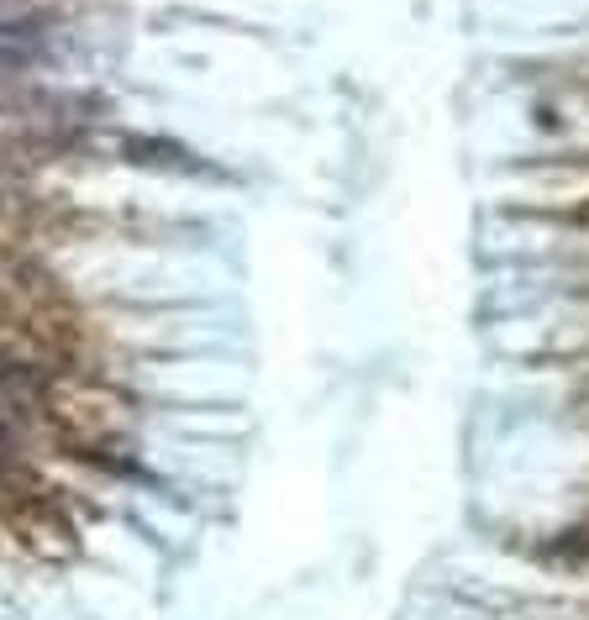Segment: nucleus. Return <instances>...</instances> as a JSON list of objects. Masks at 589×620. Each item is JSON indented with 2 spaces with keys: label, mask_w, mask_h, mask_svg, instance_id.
I'll list each match as a JSON object with an SVG mask.
<instances>
[{
  "label": "nucleus",
  "mask_w": 589,
  "mask_h": 620,
  "mask_svg": "<svg viewBox=\"0 0 589 620\" xmlns=\"http://www.w3.org/2000/svg\"><path fill=\"white\" fill-rule=\"evenodd\" d=\"M53 58V16L43 11H16L0 16V74H22Z\"/></svg>",
  "instance_id": "f257e3e1"
},
{
  "label": "nucleus",
  "mask_w": 589,
  "mask_h": 620,
  "mask_svg": "<svg viewBox=\"0 0 589 620\" xmlns=\"http://www.w3.org/2000/svg\"><path fill=\"white\" fill-rule=\"evenodd\" d=\"M0 405H6L16 421L37 416V410L48 405V384H43V374H37L32 363H22L16 353H6V347H0Z\"/></svg>",
  "instance_id": "f03ea898"
},
{
  "label": "nucleus",
  "mask_w": 589,
  "mask_h": 620,
  "mask_svg": "<svg viewBox=\"0 0 589 620\" xmlns=\"http://www.w3.org/2000/svg\"><path fill=\"white\" fill-rule=\"evenodd\" d=\"M121 158L142 163V169H174V174H200V163L190 148H179L174 137H121Z\"/></svg>",
  "instance_id": "7ed1b4c3"
},
{
  "label": "nucleus",
  "mask_w": 589,
  "mask_h": 620,
  "mask_svg": "<svg viewBox=\"0 0 589 620\" xmlns=\"http://www.w3.org/2000/svg\"><path fill=\"white\" fill-rule=\"evenodd\" d=\"M16 11H27V0H0V16H16Z\"/></svg>",
  "instance_id": "20e7f679"
},
{
  "label": "nucleus",
  "mask_w": 589,
  "mask_h": 620,
  "mask_svg": "<svg viewBox=\"0 0 589 620\" xmlns=\"http://www.w3.org/2000/svg\"><path fill=\"white\" fill-rule=\"evenodd\" d=\"M579 221H584V226H589V205H579Z\"/></svg>",
  "instance_id": "39448f33"
}]
</instances>
